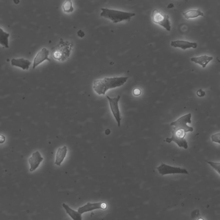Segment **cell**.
Masks as SVG:
<instances>
[{"label":"cell","instance_id":"cell-1","mask_svg":"<svg viewBox=\"0 0 220 220\" xmlns=\"http://www.w3.org/2000/svg\"><path fill=\"white\" fill-rule=\"evenodd\" d=\"M191 114L189 113L172 122L170 124L171 126H174L172 130V136L170 138H167L165 141L168 143H170L172 142H175L179 147L188 149V142L185 139V137L187 132L193 131L192 127L187 125L188 123L191 124Z\"/></svg>","mask_w":220,"mask_h":220},{"label":"cell","instance_id":"cell-2","mask_svg":"<svg viewBox=\"0 0 220 220\" xmlns=\"http://www.w3.org/2000/svg\"><path fill=\"white\" fill-rule=\"evenodd\" d=\"M128 77L105 78L95 80L93 88L98 94L104 95L109 89L122 86L127 81Z\"/></svg>","mask_w":220,"mask_h":220},{"label":"cell","instance_id":"cell-3","mask_svg":"<svg viewBox=\"0 0 220 220\" xmlns=\"http://www.w3.org/2000/svg\"><path fill=\"white\" fill-rule=\"evenodd\" d=\"M74 47L72 42L65 41L62 38L57 45L52 49L54 59L60 61H64L68 59L71 55Z\"/></svg>","mask_w":220,"mask_h":220},{"label":"cell","instance_id":"cell-4","mask_svg":"<svg viewBox=\"0 0 220 220\" xmlns=\"http://www.w3.org/2000/svg\"><path fill=\"white\" fill-rule=\"evenodd\" d=\"M101 11L102 12L100 14L101 16L111 19L114 23L124 20L129 21L132 17L136 15L134 13L106 8H101Z\"/></svg>","mask_w":220,"mask_h":220},{"label":"cell","instance_id":"cell-5","mask_svg":"<svg viewBox=\"0 0 220 220\" xmlns=\"http://www.w3.org/2000/svg\"><path fill=\"white\" fill-rule=\"evenodd\" d=\"M152 20L154 23L163 26L168 31L171 29V23L168 15L157 9L153 11L151 15Z\"/></svg>","mask_w":220,"mask_h":220},{"label":"cell","instance_id":"cell-6","mask_svg":"<svg viewBox=\"0 0 220 220\" xmlns=\"http://www.w3.org/2000/svg\"><path fill=\"white\" fill-rule=\"evenodd\" d=\"M157 169L159 173L162 176L166 175L175 174L189 175L188 172L186 169H183L180 167H171L163 163H162L159 167H157Z\"/></svg>","mask_w":220,"mask_h":220},{"label":"cell","instance_id":"cell-7","mask_svg":"<svg viewBox=\"0 0 220 220\" xmlns=\"http://www.w3.org/2000/svg\"><path fill=\"white\" fill-rule=\"evenodd\" d=\"M106 97L109 101L110 108L112 114L117 122L118 127H120L121 117L119 108L118 103L121 99V96L118 95L116 97L111 98L108 95H106Z\"/></svg>","mask_w":220,"mask_h":220},{"label":"cell","instance_id":"cell-8","mask_svg":"<svg viewBox=\"0 0 220 220\" xmlns=\"http://www.w3.org/2000/svg\"><path fill=\"white\" fill-rule=\"evenodd\" d=\"M107 204L104 202H96V203L88 202L84 205L79 208L78 209V212L81 214H82L85 212L98 209H105L107 208Z\"/></svg>","mask_w":220,"mask_h":220},{"label":"cell","instance_id":"cell-9","mask_svg":"<svg viewBox=\"0 0 220 220\" xmlns=\"http://www.w3.org/2000/svg\"><path fill=\"white\" fill-rule=\"evenodd\" d=\"M49 53V50L46 48H42L40 51L38 52V53L34 58L33 69H35L37 66L43 62L45 60H47L49 61H51L50 59L48 57Z\"/></svg>","mask_w":220,"mask_h":220},{"label":"cell","instance_id":"cell-10","mask_svg":"<svg viewBox=\"0 0 220 220\" xmlns=\"http://www.w3.org/2000/svg\"><path fill=\"white\" fill-rule=\"evenodd\" d=\"M43 160L44 158L42 157L39 151H37L33 153L28 159V162L30 166V171H33L36 170Z\"/></svg>","mask_w":220,"mask_h":220},{"label":"cell","instance_id":"cell-11","mask_svg":"<svg viewBox=\"0 0 220 220\" xmlns=\"http://www.w3.org/2000/svg\"><path fill=\"white\" fill-rule=\"evenodd\" d=\"M171 45L174 47H179L184 50L188 48H196L197 47V44L196 42H191L182 40H177L172 41Z\"/></svg>","mask_w":220,"mask_h":220},{"label":"cell","instance_id":"cell-12","mask_svg":"<svg viewBox=\"0 0 220 220\" xmlns=\"http://www.w3.org/2000/svg\"><path fill=\"white\" fill-rule=\"evenodd\" d=\"M31 63V62L29 60L24 58L13 59L11 60L12 66L19 67L22 68L23 70H27L29 69Z\"/></svg>","mask_w":220,"mask_h":220},{"label":"cell","instance_id":"cell-13","mask_svg":"<svg viewBox=\"0 0 220 220\" xmlns=\"http://www.w3.org/2000/svg\"><path fill=\"white\" fill-rule=\"evenodd\" d=\"M68 149L66 146L59 147L57 150L56 154V160L55 164L57 166H61V163L64 160L66 156Z\"/></svg>","mask_w":220,"mask_h":220},{"label":"cell","instance_id":"cell-14","mask_svg":"<svg viewBox=\"0 0 220 220\" xmlns=\"http://www.w3.org/2000/svg\"><path fill=\"white\" fill-rule=\"evenodd\" d=\"M213 59V57H212L204 55L199 57H192L191 59V61L194 63L201 65L202 68H205L208 64Z\"/></svg>","mask_w":220,"mask_h":220},{"label":"cell","instance_id":"cell-15","mask_svg":"<svg viewBox=\"0 0 220 220\" xmlns=\"http://www.w3.org/2000/svg\"><path fill=\"white\" fill-rule=\"evenodd\" d=\"M62 206L64 208L67 214L71 217L73 220H82V215L78 212H77L71 208L67 204L63 203Z\"/></svg>","mask_w":220,"mask_h":220},{"label":"cell","instance_id":"cell-16","mask_svg":"<svg viewBox=\"0 0 220 220\" xmlns=\"http://www.w3.org/2000/svg\"><path fill=\"white\" fill-rule=\"evenodd\" d=\"M185 18L188 19L196 18L199 16H204V14L200 9L189 10L183 13Z\"/></svg>","mask_w":220,"mask_h":220},{"label":"cell","instance_id":"cell-17","mask_svg":"<svg viewBox=\"0 0 220 220\" xmlns=\"http://www.w3.org/2000/svg\"><path fill=\"white\" fill-rule=\"evenodd\" d=\"M10 34L0 27V44L5 48H9L8 38Z\"/></svg>","mask_w":220,"mask_h":220},{"label":"cell","instance_id":"cell-18","mask_svg":"<svg viewBox=\"0 0 220 220\" xmlns=\"http://www.w3.org/2000/svg\"><path fill=\"white\" fill-rule=\"evenodd\" d=\"M62 9L66 13H71L74 11L73 6H72V2L71 0H67L64 2L62 5Z\"/></svg>","mask_w":220,"mask_h":220},{"label":"cell","instance_id":"cell-19","mask_svg":"<svg viewBox=\"0 0 220 220\" xmlns=\"http://www.w3.org/2000/svg\"><path fill=\"white\" fill-rule=\"evenodd\" d=\"M210 165L212 168L215 169L219 174L220 175V163H215L211 161H206Z\"/></svg>","mask_w":220,"mask_h":220},{"label":"cell","instance_id":"cell-20","mask_svg":"<svg viewBox=\"0 0 220 220\" xmlns=\"http://www.w3.org/2000/svg\"><path fill=\"white\" fill-rule=\"evenodd\" d=\"M211 138H212V142H214L218 143L219 144L220 143V133L214 134V135H212Z\"/></svg>","mask_w":220,"mask_h":220},{"label":"cell","instance_id":"cell-21","mask_svg":"<svg viewBox=\"0 0 220 220\" xmlns=\"http://www.w3.org/2000/svg\"><path fill=\"white\" fill-rule=\"evenodd\" d=\"M205 92L202 91V89H200L197 92V95L200 97H202L204 96L205 95Z\"/></svg>","mask_w":220,"mask_h":220},{"label":"cell","instance_id":"cell-22","mask_svg":"<svg viewBox=\"0 0 220 220\" xmlns=\"http://www.w3.org/2000/svg\"><path fill=\"white\" fill-rule=\"evenodd\" d=\"M141 90L139 88L135 89L133 91V93L135 96H138L141 94Z\"/></svg>","mask_w":220,"mask_h":220},{"label":"cell","instance_id":"cell-23","mask_svg":"<svg viewBox=\"0 0 220 220\" xmlns=\"http://www.w3.org/2000/svg\"><path fill=\"white\" fill-rule=\"evenodd\" d=\"M77 34H78V36L79 37H81V38L85 36L84 33L83 32L82 30H79V31L78 32Z\"/></svg>","mask_w":220,"mask_h":220},{"label":"cell","instance_id":"cell-24","mask_svg":"<svg viewBox=\"0 0 220 220\" xmlns=\"http://www.w3.org/2000/svg\"><path fill=\"white\" fill-rule=\"evenodd\" d=\"M5 141V136L2 135H0V144L4 142Z\"/></svg>","mask_w":220,"mask_h":220},{"label":"cell","instance_id":"cell-25","mask_svg":"<svg viewBox=\"0 0 220 220\" xmlns=\"http://www.w3.org/2000/svg\"><path fill=\"white\" fill-rule=\"evenodd\" d=\"M174 7V5L173 4H171V3H170V4H169V5H168V6H167V8L169 9L173 8Z\"/></svg>","mask_w":220,"mask_h":220},{"label":"cell","instance_id":"cell-26","mask_svg":"<svg viewBox=\"0 0 220 220\" xmlns=\"http://www.w3.org/2000/svg\"><path fill=\"white\" fill-rule=\"evenodd\" d=\"M198 220H204V219H202V218L200 219H199Z\"/></svg>","mask_w":220,"mask_h":220}]
</instances>
